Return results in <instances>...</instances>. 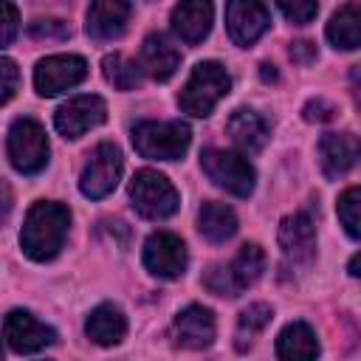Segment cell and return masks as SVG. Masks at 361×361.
I'll return each mask as SVG.
<instances>
[{
  "label": "cell",
  "mask_w": 361,
  "mask_h": 361,
  "mask_svg": "<svg viewBox=\"0 0 361 361\" xmlns=\"http://www.w3.org/2000/svg\"><path fill=\"white\" fill-rule=\"evenodd\" d=\"M17 85H20V68H17V62L8 59V56H0V104H6L17 93Z\"/></svg>",
  "instance_id": "f546056e"
},
{
  "label": "cell",
  "mask_w": 361,
  "mask_h": 361,
  "mask_svg": "<svg viewBox=\"0 0 361 361\" xmlns=\"http://www.w3.org/2000/svg\"><path fill=\"white\" fill-rule=\"evenodd\" d=\"M186 259H189L186 245L172 231H155L144 243V265H147L149 274H155L161 279L180 276L183 268H186Z\"/></svg>",
  "instance_id": "30bf717a"
},
{
  "label": "cell",
  "mask_w": 361,
  "mask_h": 361,
  "mask_svg": "<svg viewBox=\"0 0 361 361\" xmlns=\"http://www.w3.org/2000/svg\"><path fill=\"white\" fill-rule=\"evenodd\" d=\"M87 76V62L76 54H54L37 62L34 87L39 96H56L68 87H76Z\"/></svg>",
  "instance_id": "ba28073f"
},
{
  "label": "cell",
  "mask_w": 361,
  "mask_h": 361,
  "mask_svg": "<svg viewBox=\"0 0 361 361\" xmlns=\"http://www.w3.org/2000/svg\"><path fill=\"white\" fill-rule=\"evenodd\" d=\"M305 121H330L333 116H336V107L327 102V99H322V96H316V99H310L307 104H305Z\"/></svg>",
  "instance_id": "d6a6232c"
},
{
  "label": "cell",
  "mask_w": 361,
  "mask_h": 361,
  "mask_svg": "<svg viewBox=\"0 0 361 361\" xmlns=\"http://www.w3.org/2000/svg\"><path fill=\"white\" fill-rule=\"evenodd\" d=\"M268 25H271V11L262 3H254V0H231L226 6V28H228V37L237 45H243V48H248L251 42H257Z\"/></svg>",
  "instance_id": "8fae6325"
},
{
  "label": "cell",
  "mask_w": 361,
  "mask_h": 361,
  "mask_svg": "<svg viewBox=\"0 0 361 361\" xmlns=\"http://www.w3.org/2000/svg\"><path fill=\"white\" fill-rule=\"evenodd\" d=\"M350 274H353V276H358V254L350 259Z\"/></svg>",
  "instance_id": "8d00e7d4"
},
{
  "label": "cell",
  "mask_w": 361,
  "mask_h": 361,
  "mask_svg": "<svg viewBox=\"0 0 361 361\" xmlns=\"http://www.w3.org/2000/svg\"><path fill=\"white\" fill-rule=\"evenodd\" d=\"M197 228L209 243H226L237 231V214L217 200H209L197 212Z\"/></svg>",
  "instance_id": "603a6c76"
},
{
  "label": "cell",
  "mask_w": 361,
  "mask_h": 361,
  "mask_svg": "<svg viewBox=\"0 0 361 361\" xmlns=\"http://www.w3.org/2000/svg\"><path fill=\"white\" fill-rule=\"evenodd\" d=\"M327 39L344 51H353L361 45V6L358 3H347L330 17Z\"/></svg>",
  "instance_id": "7402d4cb"
},
{
  "label": "cell",
  "mask_w": 361,
  "mask_h": 361,
  "mask_svg": "<svg viewBox=\"0 0 361 361\" xmlns=\"http://www.w3.org/2000/svg\"><path fill=\"white\" fill-rule=\"evenodd\" d=\"M130 200L133 209L147 220H164L178 212V192L175 186L155 169H138L130 180Z\"/></svg>",
  "instance_id": "277c9868"
},
{
  "label": "cell",
  "mask_w": 361,
  "mask_h": 361,
  "mask_svg": "<svg viewBox=\"0 0 361 361\" xmlns=\"http://www.w3.org/2000/svg\"><path fill=\"white\" fill-rule=\"evenodd\" d=\"M6 149H8L11 166L17 172H23V175H37L39 169H45L48 152H51L48 135L34 118H17L8 127Z\"/></svg>",
  "instance_id": "5b68a950"
},
{
  "label": "cell",
  "mask_w": 361,
  "mask_h": 361,
  "mask_svg": "<svg viewBox=\"0 0 361 361\" xmlns=\"http://www.w3.org/2000/svg\"><path fill=\"white\" fill-rule=\"evenodd\" d=\"M290 59L299 62V65H310L316 59V45L310 39H299V42H290Z\"/></svg>",
  "instance_id": "836d02e7"
},
{
  "label": "cell",
  "mask_w": 361,
  "mask_h": 361,
  "mask_svg": "<svg viewBox=\"0 0 361 361\" xmlns=\"http://www.w3.org/2000/svg\"><path fill=\"white\" fill-rule=\"evenodd\" d=\"M231 141L243 149V152H259L268 141V124L259 113L248 110V107H240L231 113L228 124H226Z\"/></svg>",
  "instance_id": "ffe728a7"
},
{
  "label": "cell",
  "mask_w": 361,
  "mask_h": 361,
  "mask_svg": "<svg viewBox=\"0 0 361 361\" xmlns=\"http://www.w3.org/2000/svg\"><path fill=\"white\" fill-rule=\"evenodd\" d=\"M200 166L206 172V178L237 195V197H248L254 192V166L245 161V155L231 152V149H206L200 155Z\"/></svg>",
  "instance_id": "8992f818"
},
{
  "label": "cell",
  "mask_w": 361,
  "mask_h": 361,
  "mask_svg": "<svg viewBox=\"0 0 361 361\" xmlns=\"http://www.w3.org/2000/svg\"><path fill=\"white\" fill-rule=\"evenodd\" d=\"M279 248L290 265H307L316 254V226L305 212L288 214L279 223Z\"/></svg>",
  "instance_id": "7c38bea8"
},
{
  "label": "cell",
  "mask_w": 361,
  "mask_h": 361,
  "mask_svg": "<svg viewBox=\"0 0 361 361\" xmlns=\"http://www.w3.org/2000/svg\"><path fill=\"white\" fill-rule=\"evenodd\" d=\"M11 206H14V197H11V189L6 180H0V226L8 220L11 214Z\"/></svg>",
  "instance_id": "e575fe53"
},
{
  "label": "cell",
  "mask_w": 361,
  "mask_h": 361,
  "mask_svg": "<svg viewBox=\"0 0 361 361\" xmlns=\"http://www.w3.org/2000/svg\"><path fill=\"white\" fill-rule=\"evenodd\" d=\"M189 141L192 133L183 121H141L133 127V147L152 161H178Z\"/></svg>",
  "instance_id": "3957f363"
},
{
  "label": "cell",
  "mask_w": 361,
  "mask_h": 361,
  "mask_svg": "<svg viewBox=\"0 0 361 361\" xmlns=\"http://www.w3.org/2000/svg\"><path fill=\"white\" fill-rule=\"evenodd\" d=\"M121 178V152L116 144L110 141H102L90 149L87 161H85V169H82V178H79V189L85 197H104L116 189Z\"/></svg>",
  "instance_id": "52a82bcc"
},
{
  "label": "cell",
  "mask_w": 361,
  "mask_h": 361,
  "mask_svg": "<svg viewBox=\"0 0 361 361\" xmlns=\"http://www.w3.org/2000/svg\"><path fill=\"white\" fill-rule=\"evenodd\" d=\"M217 324H214V313L203 305H189L183 307L175 322H172V338L175 344L186 347V350H203L214 341Z\"/></svg>",
  "instance_id": "5bb4252c"
},
{
  "label": "cell",
  "mask_w": 361,
  "mask_h": 361,
  "mask_svg": "<svg viewBox=\"0 0 361 361\" xmlns=\"http://www.w3.org/2000/svg\"><path fill=\"white\" fill-rule=\"evenodd\" d=\"M178 65H180V54L164 34H149L144 39L141 56H138V71H144L155 82H166L178 71Z\"/></svg>",
  "instance_id": "e0dca14e"
},
{
  "label": "cell",
  "mask_w": 361,
  "mask_h": 361,
  "mask_svg": "<svg viewBox=\"0 0 361 361\" xmlns=\"http://www.w3.org/2000/svg\"><path fill=\"white\" fill-rule=\"evenodd\" d=\"M68 226H71V212L62 203H54V200L34 203L28 209L23 231H20V245L25 251V257H31L34 262L54 259L59 254V248L65 245Z\"/></svg>",
  "instance_id": "6da1fadb"
},
{
  "label": "cell",
  "mask_w": 361,
  "mask_h": 361,
  "mask_svg": "<svg viewBox=\"0 0 361 361\" xmlns=\"http://www.w3.org/2000/svg\"><path fill=\"white\" fill-rule=\"evenodd\" d=\"M293 25H307L316 14H319V3H310V0H302V3H279L276 6Z\"/></svg>",
  "instance_id": "4dcf8cb0"
},
{
  "label": "cell",
  "mask_w": 361,
  "mask_h": 361,
  "mask_svg": "<svg viewBox=\"0 0 361 361\" xmlns=\"http://www.w3.org/2000/svg\"><path fill=\"white\" fill-rule=\"evenodd\" d=\"M28 34L34 39H68L71 37V25L65 20L56 17H39L28 25Z\"/></svg>",
  "instance_id": "f1b7e54d"
},
{
  "label": "cell",
  "mask_w": 361,
  "mask_h": 361,
  "mask_svg": "<svg viewBox=\"0 0 361 361\" xmlns=\"http://www.w3.org/2000/svg\"><path fill=\"white\" fill-rule=\"evenodd\" d=\"M228 268L234 271L237 282H240L243 288H248V285H254V282L262 276V271H265V251H262L257 243H245V245L237 251V257L228 262Z\"/></svg>",
  "instance_id": "cb8c5ba5"
},
{
  "label": "cell",
  "mask_w": 361,
  "mask_h": 361,
  "mask_svg": "<svg viewBox=\"0 0 361 361\" xmlns=\"http://www.w3.org/2000/svg\"><path fill=\"white\" fill-rule=\"evenodd\" d=\"M259 76H262V82H276L279 79V73H276V68L271 62H262L259 65Z\"/></svg>",
  "instance_id": "d590c367"
},
{
  "label": "cell",
  "mask_w": 361,
  "mask_h": 361,
  "mask_svg": "<svg viewBox=\"0 0 361 361\" xmlns=\"http://www.w3.org/2000/svg\"><path fill=\"white\" fill-rule=\"evenodd\" d=\"M130 14H133V6L124 3V0L90 3V8H87V34L99 42L116 39V37L124 34V28L130 23Z\"/></svg>",
  "instance_id": "9a60e30c"
},
{
  "label": "cell",
  "mask_w": 361,
  "mask_h": 361,
  "mask_svg": "<svg viewBox=\"0 0 361 361\" xmlns=\"http://www.w3.org/2000/svg\"><path fill=\"white\" fill-rule=\"evenodd\" d=\"M276 358L279 361H316L319 338L313 327L305 322H290L276 338Z\"/></svg>",
  "instance_id": "d6986e66"
},
{
  "label": "cell",
  "mask_w": 361,
  "mask_h": 361,
  "mask_svg": "<svg viewBox=\"0 0 361 361\" xmlns=\"http://www.w3.org/2000/svg\"><path fill=\"white\" fill-rule=\"evenodd\" d=\"M319 158H322V169L330 180L347 175L355 166L358 158V141L350 133H324L319 141Z\"/></svg>",
  "instance_id": "2e32d148"
},
{
  "label": "cell",
  "mask_w": 361,
  "mask_h": 361,
  "mask_svg": "<svg viewBox=\"0 0 361 361\" xmlns=\"http://www.w3.org/2000/svg\"><path fill=\"white\" fill-rule=\"evenodd\" d=\"M85 333L102 344V347H113L124 338L127 333V319L116 305H99L96 310H90L87 322H85Z\"/></svg>",
  "instance_id": "44dd1931"
},
{
  "label": "cell",
  "mask_w": 361,
  "mask_h": 361,
  "mask_svg": "<svg viewBox=\"0 0 361 361\" xmlns=\"http://www.w3.org/2000/svg\"><path fill=\"white\" fill-rule=\"evenodd\" d=\"M102 71H104V79L116 87V90H133L138 87L141 82V71L133 59H127L124 54H107L102 59Z\"/></svg>",
  "instance_id": "d4e9b609"
},
{
  "label": "cell",
  "mask_w": 361,
  "mask_h": 361,
  "mask_svg": "<svg viewBox=\"0 0 361 361\" xmlns=\"http://www.w3.org/2000/svg\"><path fill=\"white\" fill-rule=\"evenodd\" d=\"M338 220L341 226L347 228L350 237H358L361 234V217H358V209H361V189L358 186H350L341 197H338Z\"/></svg>",
  "instance_id": "83f0119b"
},
{
  "label": "cell",
  "mask_w": 361,
  "mask_h": 361,
  "mask_svg": "<svg viewBox=\"0 0 361 361\" xmlns=\"http://www.w3.org/2000/svg\"><path fill=\"white\" fill-rule=\"evenodd\" d=\"M212 14H214L212 3H203V0L180 3L172 8V31L178 34L180 42L197 45L212 31Z\"/></svg>",
  "instance_id": "ac0fdd59"
},
{
  "label": "cell",
  "mask_w": 361,
  "mask_h": 361,
  "mask_svg": "<svg viewBox=\"0 0 361 361\" xmlns=\"http://www.w3.org/2000/svg\"><path fill=\"white\" fill-rule=\"evenodd\" d=\"M107 118V104L102 96L85 93V96H73L68 99L56 113H54V127L62 138H79L87 130L99 127Z\"/></svg>",
  "instance_id": "9c48e42d"
},
{
  "label": "cell",
  "mask_w": 361,
  "mask_h": 361,
  "mask_svg": "<svg viewBox=\"0 0 361 361\" xmlns=\"http://www.w3.org/2000/svg\"><path fill=\"white\" fill-rule=\"evenodd\" d=\"M20 25V11L14 3H0V48H6L17 37Z\"/></svg>",
  "instance_id": "1f68e13d"
},
{
  "label": "cell",
  "mask_w": 361,
  "mask_h": 361,
  "mask_svg": "<svg viewBox=\"0 0 361 361\" xmlns=\"http://www.w3.org/2000/svg\"><path fill=\"white\" fill-rule=\"evenodd\" d=\"M0 361H3V347H0Z\"/></svg>",
  "instance_id": "74e56055"
},
{
  "label": "cell",
  "mask_w": 361,
  "mask_h": 361,
  "mask_svg": "<svg viewBox=\"0 0 361 361\" xmlns=\"http://www.w3.org/2000/svg\"><path fill=\"white\" fill-rule=\"evenodd\" d=\"M271 316H274L271 305H265V302H254V305H248V307L240 313V322H237V347H240V350L251 347V338H254L259 330L268 327Z\"/></svg>",
  "instance_id": "484cf974"
},
{
  "label": "cell",
  "mask_w": 361,
  "mask_h": 361,
  "mask_svg": "<svg viewBox=\"0 0 361 361\" xmlns=\"http://www.w3.org/2000/svg\"><path fill=\"white\" fill-rule=\"evenodd\" d=\"M203 285H206V290H212L214 296H228V299H234V296L243 293V285L237 282L234 271H231L228 265H223V262L206 268V274H203Z\"/></svg>",
  "instance_id": "4316f807"
},
{
  "label": "cell",
  "mask_w": 361,
  "mask_h": 361,
  "mask_svg": "<svg viewBox=\"0 0 361 361\" xmlns=\"http://www.w3.org/2000/svg\"><path fill=\"white\" fill-rule=\"evenodd\" d=\"M231 90V76L220 62H197L178 93V104L183 113L195 118H206L223 96Z\"/></svg>",
  "instance_id": "7a4b0ae2"
},
{
  "label": "cell",
  "mask_w": 361,
  "mask_h": 361,
  "mask_svg": "<svg viewBox=\"0 0 361 361\" xmlns=\"http://www.w3.org/2000/svg\"><path fill=\"white\" fill-rule=\"evenodd\" d=\"M3 333L14 353H37L56 341V333L48 324H42L37 316H31L28 310H11L6 316Z\"/></svg>",
  "instance_id": "4fadbf2b"
}]
</instances>
